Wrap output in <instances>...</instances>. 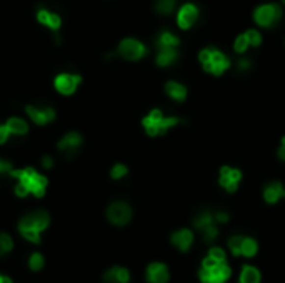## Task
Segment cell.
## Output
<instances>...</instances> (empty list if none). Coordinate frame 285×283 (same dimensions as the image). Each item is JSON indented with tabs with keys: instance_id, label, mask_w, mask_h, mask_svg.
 <instances>
[{
	"instance_id": "obj_1",
	"label": "cell",
	"mask_w": 285,
	"mask_h": 283,
	"mask_svg": "<svg viewBox=\"0 0 285 283\" xmlns=\"http://www.w3.org/2000/svg\"><path fill=\"white\" fill-rule=\"evenodd\" d=\"M14 179H17V185H15V193L19 197H25L28 193L35 197H44L45 195V190H47L49 180L45 175H42L32 167L27 168H20V170L12 172Z\"/></svg>"
},
{
	"instance_id": "obj_2",
	"label": "cell",
	"mask_w": 285,
	"mask_h": 283,
	"mask_svg": "<svg viewBox=\"0 0 285 283\" xmlns=\"http://www.w3.org/2000/svg\"><path fill=\"white\" fill-rule=\"evenodd\" d=\"M50 217L45 210H35V212L25 215L19 222V232L24 238H27L32 243L40 242V233L49 227Z\"/></svg>"
},
{
	"instance_id": "obj_3",
	"label": "cell",
	"mask_w": 285,
	"mask_h": 283,
	"mask_svg": "<svg viewBox=\"0 0 285 283\" xmlns=\"http://www.w3.org/2000/svg\"><path fill=\"white\" fill-rule=\"evenodd\" d=\"M199 62H200V65L204 67V70L207 72V74L213 75V77L224 75L225 72L230 69V65H232V60H230L222 50L215 49V47H205L200 50Z\"/></svg>"
},
{
	"instance_id": "obj_4",
	"label": "cell",
	"mask_w": 285,
	"mask_h": 283,
	"mask_svg": "<svg viewBox=\"0 0 285 283\" xmlns=\"http://www.w3.org/2000/svg\"><path fill=\"white\" fill-rule=\"evenodd\" d=\"M180 122L182 120H180L179 117H174V115L167 117V115H163L162 110L154 108V110H150L147 113V117H144L142 127H144L147 135H150V137H158V135H165L170 129L177 127Z\"/></svg>"
},
{
	"instance_id": "obj_5",
	"label": "cell",
	"mask_w": 285,
	"mask_h": 283,
	"mask_svg": "<svg viewBox=\"0 0 285 283\" xmlns=\"http://www.w3.org/2000/svg\"><path fill=\"white\" fill-rule=\"evenodd\" d=\"M114 55L124 58V60H127V62H137L147 55V47L144 42L132 39V37H127V39H124L120 42L114 53H108V58Z\"/></svg>"
},
{
	"instance_id": "obj_6",
	"label": "cell",
	"mask_w": 285,
	"mask_h": 283,
	"mask_svg": "<svg viewBox=\"0 0 285 283\" xmlns=\"http://www.w3.org/2000/svg\"><path fill=\"white\" fill-rule=\"evenodd\" d=\"M282 20V7L279 3H263L254 10V22L262 28H272Z\"/></svg>"
},
{
	"instance_id": "obj_7",
	"label": "cell",
	"mask_w": 285,
	"mask_h": 283,
	"mask_svg": "<svg viewBox=\"0 0 285 283\" xmlns=\"http://www.w3.org/2000/svg\"><path fill=\"white\" fill-rule=\"evenodd\" d=\"M107 218L117 227H124L132 220V206L127 202H112L107 208Z\"/></svg>"
},
{
	"instance_id": "obj_8",
	"label": "cell",
	"mask_w": 285,
	"mask_h": 283,
	"mask_svg": "<svg viewBox=\"0 0 285 283\" xmlns=\"http://www.w3.org/2000/svg\"><path fill=\"white\" fill-rule=\"evenodd\" d=\"M82 143H83V138L80 133L69 132L57 142V150L67 158H75L78 155V152H80Z\"/></svg>"
},
{
	"instance_id": "obj_9",
	"label": "cell",
	"mask_w": 285,
	"mask_h": 283,
	"mask_svg": "<svg viewBox=\"0 0 285 283\" xmlns=\"http://www.w3.org/2000/svg\"><path fill=\"white\" fill-rule=\"evenodd\" d=\"M25 112H27V117L30 118L35 125H49L50 122H53L57 117L53 107H50V105H42V103L27 105Z\"/></svg>"
},
{
	"instance_id": "obj_10",
	"label": "cell",
	"mask_w": 285,
	"mask_h": 283,
	"mask_svg": "<svg viewBox=\"0 0 285 283\" xmlns=\"http://www.w3.org/2000/svg\"><path fill=\"white\" fill-rule=\"evenodd\" d=\"M82 78L80 75L72 74V72H62L58 74L55 78H53V85H55V90L62 95H72L75 94V90L80 85Z\"/></svg>"
},
{
	"instance_id": "obj_11",
	"label": "cell",
	"mask_w": 285,
	"mask_h": 283,
	"mask_svg": "<svg viewBox=\"0 0 285 283\" xmlns=\"http://www.w3.org/2000/svg\"><path fill=\"white\" fill-rule=\"evenodd\" d=\"M200 280L202 283H224L229 280L230 277V268L225 261L217 263L213 268H204L200 270Z\"/></svg>"
},
{
	"instance_id": "obj_12",
	"label": "cell",
	"mask_w": 285,
	"mask_h": 283,
	"mask_svg": "<svg viewBox=\"0 0 285 283\" xmlns=\"http://www.w3.org/2000/svg\"><path fill=\"white\" fill-rule=\"evenodd\" d=\"M199 15H200V12H199V7H197L195 3H192V2L183 3L177 12L179 28H182V30L192 28L197 24V20H199Z\"/></svg>"
},
{
	"instance_id": "obj_13",
	"label": "cell",
	"mask_w": 285,
	"mask_h": 283,
	"mask_svg": "<svg viewBox=\"0 0 285 283\" xmlns=\"http://www.w3.org/2000/svg\"><path fill=\"white\" fill-rule=\"evenodd\" d=\"M35 19L40 25L47 27L49 30L53 33H58V30H60V27H62V17L58 15L55 10H52V8H49V7L37 8Z\"/></svg>"
},
{
	"instance_id": "obj_14",
	"label": "cell",
	"mask_w": 285,
	"mask_h": 283,
	"mask_svg": "<svg viewBox=\"0 0 285 283\" xmlns=\"http://www.w3.org/2000/svg\"><path fill=\"white\" fill-rule=\"evenodd\" d=\"M242 180V172L238 168H232L229 165L220 168V175H219V181L220 185L227 190L229 193H233L238 188V183Z\"/></svg>"
},
{
	"instance_id": "obj_15",
	"label": "cell",
	"mask_w": 285,
	"mask_h": 283,
	"mask_svg": "<svg viewBox=\"0 0 285 283\" xmlns=\"http://www.w3.org/2000/svg\"><path fill=\"white\" fill-rule=\"evenodd\" d=\"M147 280L150 283H167L169 270L163 263H150L147 268Z\"/></svg>"
},
{
	"instance_id": "obj_16",
	"label": "cell",
	"mask_w": 285,
	"mask_h": 283,
	"mask_svg": "<svg viewBox=\"0 0 285 283\" xmlns=\"http://www.w3.org/2000/svg\"><path fill=\"white\" fill-rule=\"evenodd\" d=\"M165 94L169 99H172L174 102H183L187 99V87L180 82H175V80H169L163 87Z\"/></svg>"
},
{
	"instance_id": "obj_17",
	"label": "cell",
	"mask_w": 285,
	"mask_h": 283,
	"mask_svg": "<svg viewBox=\"0 0 285 283\" xmlns=\"http://www.w3.org/2000/svg\"><path fill=\"white\" fill-rule=\"evenodd\" d=\"M170 240L177 248H180L182 252H187L190 248L192 242H194V233L190 230H187V228H182V230H177L175 233H172Z\"/></svg>"
},
{
	"instance_id": "obj_18",
	"label": "cell",
	"mask_w": 285,
	"mask_h": 283,
	"mask_svg": "<svg viewBox=\"0 0 285 283\" xmlns=\"http://www.w3.org/2000/svg\"><path fill=\"white\" fill-rule=\"evenodd\" d=\"M179 60L177 49H158L155 55V63L158 67H170Z\"/></svg>"
},
{
	"instance_id": "obj_19",
	"label": "cell",
	"mask_w": 285,
	"mask_h": 283,
	"mask_svg": "<svg viewBox=\"0 0 285 283\" xmlns=\"http://www.w3.org/2000/svg\"><path fill=\"white\" fill-rule=\"evenodd\" d=\"M130 282V273L124 267H112L104 275V283H129Z\"/></svg>"
},
{
	"instance_id": "obj_20",
	"label": "cell",
	"mask_w": 285,
	"mask_h": 283,
	"mask_svg": "<svg viewBox=\"0 0 285 283\" xmlns=\"http://www.w3.org/2000/svg\"><path fill=\"white\" fill-rule=\"evenodd\" d=\"M155 45H157V49H179L180 39L174 32L162 30L155 39Z\"/></svg>"
},
{
	"instance_id": "obj_21",
	"label": "cell",
	"mask_w": 285,
	"mask_h": 283,
	"mask_svg": "<svg viewBox=\"0 0 285 283\" xmlns=\"http://www.w3.org/2000/svg\"><path fill=\"white\" fill-rule=\"evenodd\" d=\"M284 195H285V190L280 181H270V183L263 188V198H265L267 204H277Z\"/></svg>"
},
{
	"instance_id": "obj_22",
	"label": "cell",
	"mask_w": 285,
	"mask_h": 283,
	"mask_svg": "<svg viewBox=\"0 0 285 283\" xmlns=\"http://www.w3.org/2000/svg\"><path fill=\"white\" fill-rule=\"evenodd\" d=\"M8 132H10L12 137H24L28 132V124L20 117H10L5 122Z\"/></svg>"
},
{
	"instance_id": "obj_23",
	"label": "cell",
	"mask_w": 285,
	"mask_h": 283,
	"mask_svg": "<svg viewBox=\"0 0 285 283\" xmlns=\"http://www.w3.org/2000/svg\"><path fill=\"white\" fill-rule=\"evenodd\" d=\"M177 7V0H155L154 8L160 15H170Z\"/></svg>"
},
{
	"instance_id": "obj_24",
	"label": "cell",
	"mask_w": 285,
	"mask_h": 283,
	"mask_svg": "<svg viewBox=\"0 0 285 283\" xmlns=\"http://www.w3.org/2000/svg\"><path fill=\"white\" fill-rule=\"evenodd\" d=\"M212 223H213V215L210 212H207V210L197 213L194 217V227L200 232H202L204 228H207L208 225H212Z\"/></svg>"
},
{
	"instance_id": "obj_25",
	"label": "cell",
	"mask_w": 285,
	"mask_h": 283,
	"mask_svg": "<svg viewBox=\"0 0 285 283\" xmlns=\"http://www.w3.org/2000/svg\"><path fill=\"white\" fill-rule=\"evenodd\" d=\"M260 282V273L254 267H244L240 273V283H259Z\"/></svg>"
},
{
	"instance_id": "obj_26",
	"label": "cell",
	"mask_w": 285,
	"mask_h": 283,
	"mask_svg": "<svg viewBox=\"0 0 285 283\" xmlns=\"http://www.w3.org/2000/svg\"><path fill=\"white\" fill-rule=\"evenodd\" d=\"M255 253H257V242H255L254 238H247V236H244V240H242L240 255L254 257Z\"/></svg>"
},
{
	"instance_id": "obj_27",
	"label": "cell",
	"mask_w": 285,
	"mask_h": 283,
	"mask_svg": "<svg viewBox=\"0 0 285 283\" xmlns=\"http://www.w3.org/2000/svg\"><path fill=\"white\" fill-rule=\"evenodd\" d=\"M249 49H250V44H249V40H247L245 33H240V35H237L235 42H233V52L238 53V55H244V53Z\"/></svg>"
},
{
	"instance_id": "obj_28",
	"label": "cell",
	"mask_w": 285,
	"mask_h": 283,
	"mask_svg": "<svg viewBox=\"0 0 285 283\" xmlns=\"http://www.w3.org/2000/svg\"><path fill=\"white\" fill-rule=\"evenodd\" d=\"M244 33H245L247 40H249L250 47H260V44H262L260 30H257V28H247Z\"/></svg>"
},
{
	"instance_id": "obj_29",
	"label": "cell",
	"mask_w": 285,
	"mask_h": 283,
	"mask_svg": "<svg viewBox=\"0 0 285 283\" xmlns=\"http://www.w3.org/2000/svg\"><path fill=\"white\" fill-rule=\"evenodd\" d=\"M129 175V167L125 163H115L114 167L110 168V177L114 180H122Z\"/></svg>"
},
{
	"instance_id": "obj_30",
	"label": "cell",
	"mask_w": 285,
	"mask_h": 283,
	"mask_svg": "<svg viewBox=\"0 0 285 283\" xmlns=\"http://www.w3.org/2000/svg\"><path fill=\"white\" fill-rule=\"evenodd\" d=\"M14 248V240H12V236L8 233H0V255H5Z\"/></svg>"
},
{
	"instance_id": "obj_31",
	"label": "cell",
	"mask_w": 285,
	"mask_h": 283,
	"mask_svg": "<svg viewBox=\"0 0 285 283\" xmlns=\"http://www.w3.org/2000/svg\"><path fill=\"white\" fill-rule=\"evenodd\" d=\"M45 260H44V255H40L39 252L37 253H32L30 258H28V267H30L33 272H39V270L44 267Z\"/></svg>"
},
{
	"instance_id": "obj_32",
	"label": "cell",
	"mask_w": 285,
	"mask_h": 283,
	"mask_svg": "<svg viewBox=\"0 0 285 283\" xmlns=\"http://www.w3.org/2000/svg\"><path fill=\"white\" fill-rule=\"evenodd\" d=\"M242 240H244V236H240V235H233V236H230L229 238V248H230V252H232L233 255H240Z\"/></svg>"
},
{
	"instance_id": "obj_33",
	"label": "cell",
	"mask_w": 285,
	"mask_h": 283,
	"mask_svg": "<svg viewBox=\"0 0 285 283\" xmlns=\"http://www.w3.org/2000/svg\"><path fill=\"white\" fill-rule=\"evenodd\" d=\"M217 235H219V230H217V227L213 225V223L202 230V238H204V242H213V240L217 238Z\"/></svg>"
},
{
	"instance_id": "obj_34",
	"label": "cell",
	"mask_w": 285,
	"mask_h": 283,
	"mask_svg": "<svg viewBox=\"0 0 285 283\" xmlns=\"http://www.w3.org/2000/svg\"><path fill=\"white\" fill-rule=\"evenodd\" d=\"M14 170H15V167L12 165L10 160L0 157V175H12Z\"/></svg>"
},
{
	"instance_id": "obj_35",
	"label": "cell",
	"mask_w": 285,
	"mask_h": 283,
	"mask_svg": "<svg viewBox=\"0 0 285 283\" xmlns=\"http://www.w3.org/2000/svg\"><path fill=\"white\" fill-rule=\"evenodd\" d=\"M12 138L10 132H8L7 125L5 124H0V145H3V143H7L8 140Z\"/></svg>"
},
{
	"instance_id": "obj_36",
	"label": "cell",
	"mask_w": 285,
	"mask_h": 283,
	"mask_svg": "<svg viewBox=\"0 0 285 283\" xmlns=\"http://www.w3.org/2000/svg\"><path fill=\"white\" fill-rule=\"evenodd\" d=\"M208 257H212L213 260H217V261H225V253H224V250L222 248H212L210 250V255Z\"/></svg>"
},
{
	"instance_id": "obj_37",
	"label": "cell",
	"mask_w": 285,
	"mask_h": 283,
	"mask_svg": "<svg viewBox=\"0 0 285 283\" xmlns=\"http://www.w3.org/2000/svg\"><path fill=\"white\" fill-rule=\"evenodd\" d=\"M40 165L44 168H52L53 167V157H50V155H44V157L40 158Z\"/></svg>"
},
{
	"instance_id": "obj_38",
	"label": "cell",
	"mask_w": 285,
	"mask_h": 283,
	"mask_svg": "<svg viewBox=\"0 0 285 283\" xmlns=\"http://www.w3.org/2000/svg\"><path fill=\"white\" fill-rule=\"evenodd\" d=\"M250 67H252V63H250V60H247V58H240L238 63H237V69L240 72H247Z\"/></svg>"
},
{
	"instance_id": "obj_39",
	"label": "cell",
	"mask_w": 285,
	"mask_h": 283,
	"mask_svg": "<svg viewBox=\"0 0 285 283\" xmlns=\"http://www.w3.org/2000/svg\"><path fill=\"white\" fill-rule=\"evenodd\" d=\"M213 220L220 222V223H225V222H229V215L225 212H217L215 215H213Z\"/></svg>"
},
{
	"instance_id": "obj_40",
	"label": "cell",
	"mask_w": 285,
	"mask_h": 283,
	"mask_svg": "<svg viewBox=\"0 0 285 283\" xmlns=\"http://www.w3.org/2000/svg\"><path fill=\"white\" fill-rule=\"evenodd\" d=\"M277 155H279V158H280V160H284V162H285V137L282 138V145L279 147Z\"/></svg>"
},
{
	"instance_id": "obj_41",
	"label": "cell",
	"mask_w": 285,
	"mask_h": 283,
	"mask_svg": "<svg viewBox=\"0 0 285 283\" xmlns=\"http://www.w3.org/2000/svg\"><path fill=\"white\" fill-rule=\"evenodd\" d=\"M0 283H12V280L8 277H2V275H0Z\"/></svg>"
},
{
	"instance_id": "obj_42",
	"label": "cell",
	"mask_w": 285,
	"mask_h": 283,
	"mask_svg": "<svg viewBox=\"0 0 285 283\" xmlns=\"http://www.w3.org/2000/svg\"><path fill=\"white\" fill-rule=\"evenodd\" d=\"M280 2H282V3H284V5H285V0H280Z\"/></svg>"
},
{
	"instance_id": "obj_43",
	"label": "cell",
	"mask_w": 285,
	"mask_h": 283,
	"mask_svg": "<svg viewBox=\"0 0 285 283\" xmlns=\"http://www.w3.org/2000/svg\"><path fill=\"white\" fill-rule=\"evenodd\" d=\"M284 197H285V195H284Z\"/></svg>"
}]
</instances>
